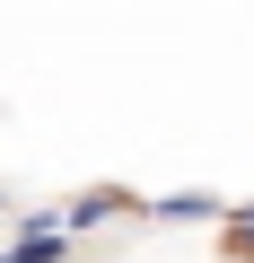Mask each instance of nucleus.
Here are the masks:
<instances>
[{"label":"nucleus","mask_w":254,"mask_h":263,"mask_svg":"<svg viewBox=\"0 0 254 263\" xmlns=\"http://www.w3.org/2000/svg\"><path fill=\"white\" fill-rule=\"evenodd\" d=\"M0 263H70V237L44 228V237H18V246H0Z\"/></svg>","instance_id":"2"},{"label":"nucleus","mask_w":254,"mask_h":263,"mask_svg":"<svg viewBox=\"0 0 254 263\" xmlns=\"http://www.w3.org/2000/svg\"><path fill=\"white\" fill-rule=\"evenodd\" d=\"M0 202H9V193H0Z\"/></svg>","instance_id":"5"},{"label":"nucleus","mask_w":254,"mask_h":263,"mask_svg":"<svg viewBox=\"0 0 254 263\" xmlns=\"http://www.w3.org/2000/svg\"><path fill=\"white\" fill-rule=\"evenodd\" d=\"M158 219H175V228H184V219H228V202H219V193H167Z\"/></svg>","instance_id":"4"},{"label":"nucleus","mask_w":254,"mask_h":263,"mask_svg":"<svg viewBox=\"0 0 254 263\" xmlns=\"http://www.w3.org/2000/svg\"><path fill=\"white\" fill-rule=\"evenodd\" d=\"M219 254H228V263H254V202H237V211L219 219Z\"/></svg>","instance_id":"3"},{"label":"nucleus","mask_w":254,"mask_h":263,"mask_svg":"<svg viewBox=\"0 0 254 263\" xmlns=\"http://www.w3.org/2000/svg\"><path fill=\"white\" fill-rule=\"evenodd\" d=\"M123 211H141L123 184H96V193H79L70 211H62V237H79V228H105V219H123Z\"/></svg>","instance_id":"1"}]
</instances>
